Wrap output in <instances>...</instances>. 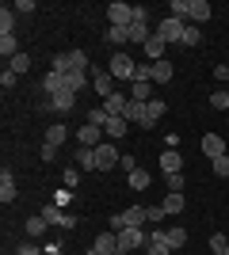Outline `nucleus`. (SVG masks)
I'll return each instance as SVG.
<instances>
[{
    "mask_svg": "<svg viewBox=\"0 0 229 255\" xmlns=\"http://www.w3.org/2000/svg\"><path fill=\"white\" fill-rule=\"evenodd\" d=\"M161 171H164V175L184 171V160H180V152H176V149H164V152H161Z\"/></svg>",
    "mask_w": 229,
    "mask_h": 255,
    "instance_id": "dca6fc26",
    "label": "nucleus"
},
{
    "mask_svg": "<svg viewBox=\"0 0 229 255\" xmlns=\"http://www.w3.org/2000/svg\"><path fill=\"white\" fill-rule=\"evenodd\" d=\"M126 103H130V96H122V92H115L111 99H103V107H107V115H111V118H122Z\"/></svg>",
    "mask_w": 229,
    "mask_h": 255,
    "instance_id": "6ab92c4d",
    "label": "nucleus"
},
{
    "mask_svg": "<svg viewBox=\"0 0 229 255\" xmlns=\"http://www.w3.org/2000/svg\"><path fill=\"white\" fill-rule=\"evenodd\" d=\"M84 255H99V252H96V248H88V252H84Z\"/></svg>",
    "mask_w": 229,
    "mask_h": 255,
    "instance_id": "6e6d98bb",
    "label": "nucleus"
},
{
    "mask_svg": "<svg viewBox=\"0 0 229 255\" xmlns=\"http://www.w3.org/2000/svg\"><path fill=\"white\" fill-rule=\"evenodd\" d=\"M107 73L115 76V80H126V84H130V80H134V73H138V61H134L130 53L115 50V53H111V65H107Z\"/></svg>",
    "mask_w": 229,
    "mask_h": 255,
    "instance_id": "f257e3e1",
    "label": "nucleus"
},
{
    "mask_svg": "<svg viewBox=\"0 0 229 255\" xmlns=\"http://www.w3.org/2000/svg\"><path fill=\"white\" fill-rule=\"evenodd\" d=\"M164 217H168V213H164V206H145V221H164Z\"/></svg>",
    "mask_w": 229,
    "mask_h": 255,
    "instance_id": "49530a36",
    "label": "nucleus"
},
{
    "mask_svg": "<svg viewBox=\"0 0 229 255\" xmlns=\"http://www.w3.org/2000/svg\"><path fill=\"white\" fill-rule=\"evenodd\" d=\"M126 179H130V187H134V191H145V187L153 183V175H149V171L142 168V164H138L134 171H126Z\"/></svg>",
    "mask_w": 229,
    "mask_h": 255,
    "instance_id": "aec40b11",
    "label": "nucleus"
},
{
    "mask_svg": "<svg viewBox=\"0 0 229 255\" xmlns=\"http://www.w3.org/2000/svg\"><path fill=\"white\" fill-rule=\"evenodd\" d=\"M69 65H73V73H88V69H92L84 50H69Z\"/></svg>",
    "mask_w": 229,
    "mask_h": 255,
    "instance_id": "7c9ffc66",
    "label": "nucleus"
},
{
    "mask_svg": "<svg viewBox=\"0 0 229 255\" xmlns=\"http://www.w3.org/2000/svg\"><path fill=\"white\" fill-rule=\"evenodd\" d=\"M180 42H184V46H199V42H203V34H199L195 23H187V27H184V38H180Z\"/></svg>",
    "mask_w": 229,
    "mask_h": 255,
    "instance_id": "58836bf2",
    "label": "nucleus"
},
{
    "mask_svg": "<svg viewBox=\"0 0 229 255\" xmlns=\"http://www.w3.org/2000/svg\"><path fill=\"white\" fill-rule=\"evenodd\" d=\"M73 103H76V92H61V96L38 103V111H57V115H69V111H73Z\"/></svg>",
    "mask_w": 229,
    "mask_h": 255,
    "instance_id": "0eeeda50",
    "label": "nucleus"
},
{
    "mask_svg": "<svg viewBox=\"0 0 229 255\" xmlns=\"http://www.w3.org/2000/svg\"><path fill=\"white\" fill-rule=\"evenodd\" d=\"M145 240H149V233H142V229H122L119 233V255H130L134 248H145Z\"/></svg>",
    "mask_w": 229,
    "mask_h": 255,
    "instance_id": "20e7f679",
    "label": "nucleus"
},
{
    "mask_svg": "<svg viewBox=\"0 0 229 255\" xmlns=\"http://www.w3.org/2000/svg\"><path fill=\"white\" fill-rule=\"evenodd\" d=\"M226 248H229V240H226L222 233H214V236H210V252H214V255H226Z\"/></svg>",
    "mask_w": 229,
    "mask_h": 255,
    "instance_id": "a18cd8bd",
    "label": "nucleus"
},
{
    "mask_svg": "<svg viewBox=\"0 0 229 255\" xmlns=\"http://www.w3.org/2000/svg\"><path fill=\"white\" fill-rule=\"evenodd\" d=\"M122 118H126V122H130V126H138V122H142L145 118V103H126V111H122Z\"/></svg>",
    "mask_w": 229,
    "mask_h": 255,
    "instance_id": "2f4dec72",
    "label": "nucleus"
},
{
    "mask_svg": "<svg viewBox=\"0 0 229 255\" xmlns=\"http://www.w3.org/2000/svg\"><path fill=\"white\" fill-rule=\"evenodd\" d=\"M42 92H46V96H50V99H54V96H61V92H69L65 76H61V73H54V69H50V73L42 76Z\"/></svg>",
    "mask_w": 229,
    "mask_h": 255,
    "instance_id": "9d476101",
    "label": "nucleus"
},
{
    "mask_svg": "<svg viewBox=\"0 0 229 255\" xmlns=\"http://www.w3.org/2000/svg\"><path fill=\"white\" fill-rule=\"evenodd\" d=\"M65 84H69V92H76V96H80V92L92 84V76H88V73H65Z\"/></svg>",
    "mask_w": 229,
    "mask_h": 255,
    "instance_id": "a878e982",
    "label": "nucleus"
},
{
    "mask_svg": "<svg viewBox=\"0 0 229 255\" xmlns=\"http://www.w3.org/2000/svg\"><path fill=\"white\" fill-rule=\"evenodd\" d=\"M23 233L31 236V240H34V236H42V233H46V217H42V213L27 217V221H23Z\"/></svg>",
    "mask_w": 229,
    "mask_h": 255,
    "instance_id": "b1692460",
    "label": "nucleus"
},
{
    "mask_svg": "<svg viewBox=\"0 0 229 255\" xmlns=\"http://www.w3.org/2000/svg\"><path fill=\"white\" fill-rule=\"evenodd\" d=\"M15 198H19V194H15V175H11V171L4 168V171H0V202H4V206H11Z\"/></svg>",
    "mask_w": 229,
    "mask_h": 255,
    "instance_id": "ddd939ff",
    "label": "nucleus"
},
{
    "mask_svg": "<svg viewBox=\"0 0 229 255\" xmlns=\"http://www.w3.org/2000/svg\"><path fill=\"white\" fill-rule=\"evenodd\" d=\"M164 236H168V244H172V252H180V248L187 244V229H180V225H172V229H164Z\"/></svg>",
    "mask_w": 229,
    "mask_h": 255,
    "instance_id": "c756f323",
    "label": "nucleus"
},
{
    "mask_svg": "<svg viewBox=\"0 0 229 255\" xmlns=\"http://www.w3.org/2000/svg\"><path fill=\"white\" fill-rule=\"evenodd\" d=\"M210 168H214V175H218V179H229V156L210 160Z\"/></svg>",
    "mask_w": 229,
    "mask_h": 255,
    "instance_id": "79ce46f5",
    "label": "nucleus"
},
{
    "mask_svg": "<svg viewBox=\"0 0 229 255\" xmlns=\"http://www.w3.org/2000/svg\"><path fill=\"white\" fill-rule=\"evenodd\" d=\"M130 99L134 103H149L153 99V80H134L130 84Z\"/></svg>",
    "mask_w": 229,
    "mask_h": 255,
    "instance_id": "f3484780",
    "label": "nucleus"
},
{
    "mask_svg": "<svg viewBox=\"0 0 229 255\" xmlns=\"http://www.w3.org/2000/svg\"><path fill=\"white\" fill-rule=\"evenodd\" d=\"M145 255H172V244H168L164 229H153V233H149V240H145Z\"/></svg>",
    "mask_w": 229,
    "mask_h": 255,
    "instance_id": "6e6552de",
    "label": "nucleus"
},
{
    "mask_svg": "<svg viewBox=\"0 0 229 255\" xmlns=\"http://www.w3.org/2000/svg\"><path fill=\"white\" fill-rule=\"evenodd\" d=\"M210 107H214V111H229V92L226 88H218V92L210 96Z\"/></svg>",
    "mask_w": 229,
    "mask_h": 255,
    "instance_id": "ea45409f",
    "label": "nucleus"
},
{
    "mask_svg": "<svg viewBox=\"0 0 229 255\" xmlns=\"http://www.w3.org/2000/svg\"><path fill=\"white\" fill-rule=\"evenodd\" d=\"M38 213L46 217V225H61V229H76V217H73V213H65L61 206H54V202H46Z\"/></svg>",
    "mask_w": 229,
    "mask_h": 255,
    "instance_id": "f03ea898",
    "label": "nucleus"
},
{
    "mask_svg": "<svg viewBox=\"0 0 229 255\" xmlns=\"http://www.w3.org/2000/svg\"><path fill=\"white\" fill-rule=\"evenodd\" d=\"M50 69H54V73H73V65H69V53H54V65H50Z\"/></svg>",
    "mask_w": 229,
    "mask_h": 255,
    "instance_id": "a19ab883",
    "label": "nucleus"
},
{
    "mask_svg": "<svg viewBox=\"0 0 229 255\" xmlns=\"http://www.w3.org/2000/svg\"><path fill=\"white\" fill-rule=\"evenodd\" d=\"M210 15H214V8H210L207 0H191V23H195V27H199V23H207Z\"/></svg>",
    "mask_w": 229,
    "mask_h": 255,
    "instance_id": "412c9836",
    "label": "nucleus"
},
{
    "mask_svg": "<svg viewBox=\"0 0 229 255\" xmlns=\"http://www.w3.org/2000/svg\"><path fill=\"white\" fill-rule=\"evenodd\" d=\"M107 19H111V27H130L134 23V8L122 4V0H115V4H107Z\"/></svg>",
    "mask_w": 229,
    "mask_h": 255,
    "instance_id": "423d86ee",
    "label": "nucleus"
},
{
    "mask_svg": "<svg viewBox=\"0 0 229 255\" xmlns=\"http://www.w3.org/2000/svg\"><path fill=\"white\" fill-rule=\"evenodd\" d=\"M168 15H176V19L191 23V0H172V4H168Z\"/></svg>",
    "mask_w": 229,
    "mask_h": 255,
    "instance_id": "cd10ccee",
    "label": "nucleus"
},
{
    "mask_svg": "<svg viewBox=\"0 0 229 255\" xmlns=\"http://www.w3.org/2000/svg\"><path fill=\"white\" fill-rule=\"evenodd\" d=\"M226 255H229V248H226Z\"/></svg>",
    "mask_w": 229,
    "mask_h": 255,
    "instance_id": "4d7b16f0",
    "label": "nucleus"
},
{
    "mask_svg": "<svg viewBox=\"0 0 229 255\" xmlns=\"http://www.w3.org/2000/svg\"><path fill=\"white\" fill-rule=\"evenodd\" d=\"M15 255H46V252H42L38 244H34V240H27V244H19V248H15Z\"/></svg>",
    "mask_w": 229,
    "mask_h": 255,
    "instance_id": "de8ad7c7",
    "label": "nucleus"
},
{
    "mask_svg": "<svg viewBox=\"0 0 229 255\" xmlns=\"http://www.w3.org/2000/svg\"><path fill=\"white\" fill-rule=\"evenodd\" d=\"M134 23H149V8H142V4H134Z\"/></svg>",
    "mask_w": 229,
    "mask_h": 255,
    "instance_id": "3c124183",
    "label": "nucleus"
},
{
    "mask_svg": "<svg viewBox=\"0 0 229 255\" xmlns=\"http://www.w3.org/2000/svg\"><path fill=\"white\" fill-rule=\"evenodd\" d=\"M88 73H92V88H96L99 99H111V96H115V76H111V73H103V69H96V65H92Z\"/></svg>",
    "mask_w": 229,
    "mask_h": 255,
    "instance_id": "39448f33",
    "label": "nucleus"
},
{
    "mask_svg": "<svg viewBox=\"0 0 229 255\" xmlns=\"http://www.w3.org/2000/svg\"><path fill=\"white\" fill-rule=\"evenodd\" d=\"M8 69H11L15 76H19V73H27V69H31V57H27V53H15V57L8 61Z\"/></svg>",
    "mask_w": 229,
    "mask_h": 255,
    "instance_id": "4c0bfd02",
    "label": "nucleus"
},
{
    "mask_svg": "<svg viewBox=\"0 0 229 255\" xmlns=\"http://www.w3.org/2000/svg\"><path fill=\"white\" fill-rule=\"evenodd\" d=\"M122 229H142L145 225V206H130V210H122Z\"/></svg>",
    "mask_w": 229,
    "mask_h": 255,
    "instance_id": "2eb2a0df",
    "label": "nucleus"
},
{
    "mask_svg": "<svg viewBox=\"0 0 229 255\" xmlns=\"http://www.w3.org/2000/svg\"><path fill=\"white\" fill-rule=\"evenodd\" d=\"M164 46H168V38H164L161 31H153V38L145 42V57H149V65L153 61H164Z\"/></svg>",
    "mask_w": 229,
    "mask_h": 255,
    "instance_id": "f8f14e48",
    "label": "nucleus"
},
{
    "mask_svg": "<svg viewBox=\"0 0 229 255\" xmlns=\"http://www.w3.org/2000/svg\"><path fill=\"white\" fill-rule=\"evenodd\" d=\"M164 183H168V191H172V194H184V171H176V175H164Z\"/></svg>",
    "mask_w": 229,
    "mask_h": 255,
    "instance_id": "37998d69",
    "label": "nucleus"
},
{
    "mask_svg": "<svg viewBox=\"0 0 229 255\" xmlns=\"http://www.w3.org/2000/svg\"><path fill=\"white\" fill-rule=\"evenodd\" d=\"M65 137H69V129L61 126V122H54V126L46 129V145H54V149H57V145H61Z\"/></svg>",
    "mask_w": 229,
    "mask_h": 255,
    "instance_id": "473e14b6",
    "label": "nucleus"
},
{
    "mask_svg": "<svg viewBox=\"0 0 229 255\" xmlns=\"http://www.w3.org/2000/svg\"><path fill=\"white\" fill-rule=\"evenodd\" d=\"M76 183H80V171H76V168H65V187H69V191H73Z\"/></svg>",
    "mask_w": 229,
    "mask_h": 255,
    "instance_id": "8fccbe9b",
    "label": "nucleus"
},
{
    "mask_svg": "<svg viewBox=\"0 0 229 255\" xmlns=\"http://www.w3.org/2000/svg\"><path fill=\"white\" fill-rule=\"evenodd\" d=\"M115 164H122L119 149L111 145V141H103V145H96V171H111Z\"/></svg>",
    "mask_w": 229,
    "mask_h": 255,
    "instance_id": "7ed1b4c3",
    "label": "nucleus"
},
{
    "mask_svg": "<svg viewBox=\"0 0 229 255\" xmlns=\"http://www.w3.org/2000/svg\"><path fill=\"white\" fill-rule=\"evenodd\" d=\"M73 160H76V164H80V168H88V171H96V149H88V145H76Z\"/></svg>",
    "mask_w": 229,
    "mask_h": 255,
    "instance_id": "4be33fe9",
    "label": "nucleus"
},
{
    "mask_svg": "<svg viewBox=\"0 0 229 255\" xmlns=\"http://www.w3.org/2000/svg\"><path fill=\"white\" fill-rule=\"evenodd\" d=\"M161 206H164V213H180V210H184V194H172V191H168L161 198Z\"/></svg>",
    "mask_w": 229,
    "mask_h": 255,
    "instance_id": "f704fd0d",
    "label": "nucleus"
},
{
    "mask_svg": "<svg viewBox=\"0 0 229 255\" xmlns=\"http://www.w3.org/2000/svg\"><path fill=\"white\" fill-rule=\"evenodd\" d=\"M126 129H130V122H126V118H111L107 126H103V133H107L111 141H119V137H126Z\"/></svg>",
    "mask_w": 229,
    "mask_h": 255,
    "instance_id": "5701e85b",
    "label": "nucleus"
},
{
    "mask_svg": "<svg viewBox=\"0 0 229 255\" xmlns=\"http://www.w3.org/2000/svg\"><path fill=\"white\" fill-rule=\"evenodd\" d=\"M107 42H115V46L130 42V27H107Z\"/></svg>",
    "mask_w": 229,
    "mask_h": 255,
    "instance_id": "e433bc0d",
    "label": "nucleus"
},
{
    "mask_svg": "<svg viewBox=\"0 0 229 255\" xmlns=\"http://www.w3.org/2000/svg\"><path fill=\"white\" fill-rule=\"evenodd\" d=\"M0 34H15V8H0Z\"/></svg>",
    "mask_w": 229,
    "mask_h": 255,
    "instance_id": "c85d7f7f",
    "label": "nucleus"
},
{
    "mask_svg": "<svg viewBox=\"0 0 229 255\" xmlns=\"http://www.w3.org/2000/svg\"><path fill=\"white\" fill-rule=\"evenodd\" d=\"M38 156H42V160H46V164H50V160H54V156H57V149H54V145H46V141H42V152H38Z\"/></svg>",
    "mask_w": 229,
    "mask_h": 255,
    "instance_id": "603ef678",
    "label": "nucleus"
},
{
    "mask_svg": "<svg viewBox=\"0 0 229 255\" xmlns=\"http://www.w3.org/2000/svg\"><path fill=\"white\" fill-rule=\"evenodd\" d=\"M214 76H218V84H226V80H229V65H218V69H214Z\"/></svg>",
    "mask_w": 229,
    "mask_h": 255,
    "instance_id": "864d4df0",
    "label": "nucleus"
},
{
    "mask_svg": "<svg viewBox=\"0 0 229 255\" xmlns=\"http://www.w3.org/2000/svg\"><path fill=\"white\" fill-rule=\"evenodd\" d=\"M88 122H92V126H99V129H103V126H107V122H111L107 107H103V103H99V107H92V111H88Z\"/></svg>",
    "mask_w": 229,
    "mask_h": 255,
    "instance_id": "72a5a7b5",
    "label": "nucleus"
},
{
    "mask_svg": "<svg viewBox=\"0 0 229 255\" xmlns=\"http://www.w3.org/2000/svg\"><path fill=\"white\" fill-rule=\"evenodd\" d=\"M145 111H149V118H153V122H161V118H164V111H168V103H164V99H157V96H153L149 103H145Z\"/></svg>",
    "mask_w": 229,
    "mask_h": 255,
    "instance_id": "c9c22d12",
    "label": "nucleus"
},
{
    "mask_svg": "<svg viewBox=\"0 0 229 255\" xmlns=\"http://www.w3.org/2000/svg\"><path fill=\"white\" fill-rule=\"evenodd\" d=\"M50 202H54V206H61V210H65V206L73 202V191H69V187H61V191H54V198H50Z\"/></svg>",
    "mask_w": 229,
    "mask_h": 255,
    "instance_id": "c03bdc74",
    "label": "nucleus"
},
{
    "mask_svg": "<svg viewBox=\"0 0 229 255\" xmlns=\"http://www.w3.org/2000/svg\"><path fill=\"white\" fill-rule=\"evenodd\" d=\"M153 31H157V27H149V23H130V42H149L153 38Z\"/></svg>",
    "mask_w": 229,
    "mask_h": 255,
    "instance_id": "393cba45",
    "label": "nucleus"
},
{
    "mask_svg": "<svg viewBox=\"0 0 229 255\" xmlns=\"http://www.w3.org/2000/svg\"><path fill=\"white\" fill-rule=\"evenodd\" d=\"M176 76V69H172V61L164 57V61H153V84H168Z\"/></svg>",
    "mask_w": 229,
    "mask_h": 255,
    "instance_id": "a211bd4d",
    "label": "nucleus"
},
{
    "mask_svg": "<svg viewBox=\"0 0 229 255\" xmlns=\"http://www.w3.org/2000/svg\"><path fill=\"white\" fill-rule=\"evenodd\" d=\"M15 53H19V42H15V34H0V57H4V61H11Z\"/></svg>",
    "mask_w": 229,
    "mask_h": 255,
    "instance_id": "bb28decb",
    "label": "nucleus"
},
{
    "mask_svg": "<svg viewBox=\"0 0 229 255\" xmlns=\"http://www.w3.org/2000/svg\"><path fill=\"white\" fill-rule=\"evenodd\" d=\"M15 80H19V76L11 73V69H4V73H0V88H4V92H8V88H15Z\"/></svg>",
    "mask_w": 229,
    "mask_h": 255,
    "instance_id": "09e8293b",
    "label": "nucleus"
},
{
    "mask_svg": "<svg viewBox=\"0 0 229 255\" xmlns=\"http://www.w3.org/2000/svg\"><path fill=\"white\" fill-rule=\"evenodd\" d=\"M11 8H15V11H34V4H31V0H15Z\"/></svg>",
    "mask_w": 229,
    "mask_h": 255,
    "instance_id": "5fc2aeb1",
    "label": "nucleus"
},
{
    "mask_svg": "<svg viewBox=\"0 0 229 255\" xmlns=\"http://www.w3.org/2000/svg\"><path fill=\"white\" fill-rule=\"evenodd\" d=\"M99 133H103V129H99V126H92V122H84V126L76 129V141H80V145H88V149H96V145H103V141H99Z\"/></svg>",
    "mask_w": 229,
    "mask_h": 255,
    "instance_id": "4468645a",
    "label": "nucleus"
},
{
    "mask_svg": "<svg viewBox=\"0 0 229 255\" xmlns=\"http://www.w3.org/2000/svg\"><path fill=\"white\" fill-rule=\"evenodd\" d=\"M203 152H207L210 160L229 156V152H226V137H222V133H207V137H203Z\"/></svg>",
    "mask_w": 229,
    "mask_h": 255,
    "instance_id": "9b49d317",
    "label": "nucleus"
},
{
    "mask_svg": "<svg viewBox=\"0 0 229 255\" xmlns=\"http://www.w3.org/2000/svg\"><path fill=\"white\" fill-rule=\"evenodd\" d=\"M184 27H187V23H184V19H176V15H164V19L157 23V31H161L168 42H180V38H184Z\"/></svg>",
    "mask_w": 229,
    "mask_h": 255,
    "instance_id": "1a4fd4ad",
    "label": "nucleus"
}]
</instances>
